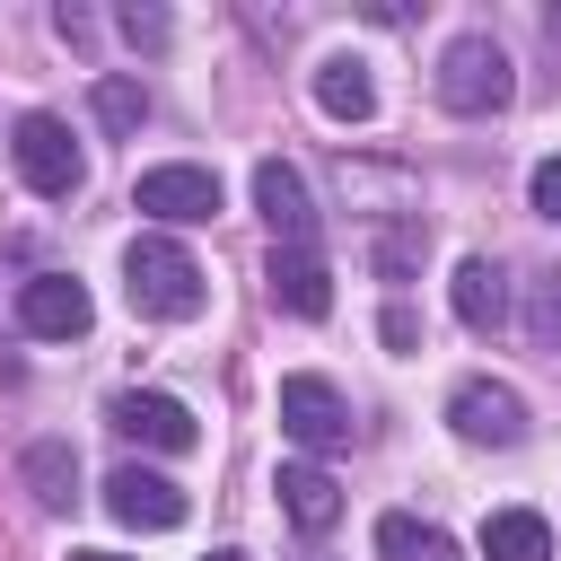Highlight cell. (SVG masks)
I'll list each match as a JSON object with an SVG mask.
<instances>
[{
  "label": "cell",
  "instance_id": "obj_4",
  "mask_svg": "<svg viewBox=\"0 0 561 561\" xmlns=\"http://www.w3.org/2000/svg\"><path fill=\"white\" fill-rule=\"evenodd\" d=\"M447 421H456V438H473V447H517V438H526V403H517V386H500V377H465V386L447 394Z\"/></svg>",
  "mask_w": 561,
  "mask_h": 561
},
{
  "label": "cell",
  "instance_id": "obj_21",
  "mask_svg": "<svg viewBox=\"0 0 561 561\" xmlns=\"http://www.w3.org/2000/svg\"><path fill=\"white\" fill-rule=\"evenodd\" d=\"M526 193H535V210H543V219H552V228H561V158H543V167H535V184H526Z\"/></svg>",
  "mask_w": 561,
  "mask_h": 561
},
{
  "label": "cell",
  "instance_id": "obj_11",
  "mask_svg": "<svg viewBox=\"0 0 561 561\" xmlns=\"http://www.w3.org/2000/svg\"><path fill=\"white\" fill-rule=\"evenodd\" d=\"M254 210L272 219L280 245H307V237H316V202H307V175H298L289 158H263V167H254Z\"/></svg>",
  "mask_w": 561,
  "mask_h": 561
},
{
  "label": "cell",
  "instance_id": "obj_13",
  "mask_svg": "<svg viewBox=\"0 0 561 561\" xmlns=\"http://www.w3.org/2000/svg\"><path fill=\"white\" fill-rule=\"evenodd\" d=\"M272 491H280L289 526H307V535H324V526L342 517V482H333L324 465H307V456H298V465H280V473H272Z\"/></svg>",
  "mask_w": 561,
  "mask_h": 561
},
{
  "label": "cell",
  "instance_id": "obj_20",
  "mask_svg": "<svg viewBox=\"0 0 561 561\" xmlns=\"http://www.w3.org/2000/svg\"><path fill=\"white\" fill-rule=\"evenodd\" d=\"M421 245H430V228H421V219H403V228H377V245H368V254H377V272H386V280H403V272L421 263Z\"/></svg>",
  "mask_w": 561,
  "mask_h": 561
},
{
  "label": "cell",
  "instance_id": "obj_10",
  "mask_svg": "<svg viewBox=\"0 0 561 561\" xmlns=\"http://www.w3.org/2000/svg\"><path fill=\"white\" fill-rule=\"evenodd\" d=\"M263 280H272V307H289V316H307V324L333 316V272H324L316 245H272Z\"/></svg>",
  "mask_w": 561,
  "mask_h": 561
},
{
  "label": "cell",
  "instance_id": "obj_17",
  "mask_svg": "<svg viewBox=\"0 0 561 561\" xmlns=\"http://www.w3.org/2000/svg\"><path fill=\"white\" fill-rule=\"evenodd\" d=\"M26 491H35L44 508H70V500H79V456H70V438H35V447H26Z\"/></svg>",
  "mask_w": 561,
  "mask_h": 561
},
{
  "label": "cell",
  "instance_id": "obj_6",
  "mask_svg": "<svg viewBox=\"0 0 561 561\" xmlns=\"http://www.w3.org/2000/svg\"><path fill=\"white\" fill-rule=\"evenodd\" d=\"M105 421H114L123 438H140V447H167V456L202 447V421H193L175 394H158V386H131V394H114V403H105Z\"/></svg>",
  "mask_w": 561,
  "mask_h": 561
},
{
  "label": "cell",
  "instance_id": "obj_7",
  "mask_svg": "<svg viewBox=\"0 0 561 561\" xmlns=\"http://www.w3.org/2000/svg\"><path fill=\"white\" fill-rule=\"evenodd\" d=\"M280 430H289L307 456H324V447L351 438V403L333 394V377H280Z\"/></svg>",
  "mask_w": 561,
  "mask_h": 561
},
{
  "label": "cell",
  "instance_id": "obj_1",
  "mask_svg": "<svg viewBox=\"0 0 561 561\" xmlns=\"http://www.w3.org/2000/svg\"><path fill=\"white\" fill-rule=\"evenodd\" d=\"M123 289H131V307L158 316V324H184V316H202V298H210L202 263H193L175 237H131V245H123Z\"/></svg>",
  "mask_w": 561,
  "mask_h": 561
},
{
  "label": "cell",
  "instance_id": "obj_14",
  "mask_svg": "<svg viewBox=\"0 0 561 561\" xmlns=\"http://www.w3.org/2000/svg\"><path fill=\"white\" fill-rule=\"evenodd\" d=\"M316 105H324L333 123H368V114H377L368 61H359V53H324V61H316Z\"/></svg>",
  "mask_w": 561,
  "mask_h": 561
},
{
  "label": "cell",
  "instance_id": "obj_25",
  "mask_svg": "<svg viewBox=\"0 0 561 561\" xmlns=\"http://www.w3.org/2000/svg\"><path fill=\"white\" fill-rule=\"evenodd\" d=\"M210 561H245V552H237V543H219V552H210Z\"/></svg>",
  "mask_w": 561,
  "mask_h": 561
},
{
  "label": "cell",
  "instance_id": "obj_16",
  "mask_svg": "<svg viewBox=\"0 0 561 561\" xmlns=\"http://www.w3.org/2000/svg\"><path fill=\"white\" fill-rule=\"evenodd\" d=\"M377 561H465L447 526H421V517H377Z\"/></svg>",
  "mask_w": 561,
  "mask_h": 561
},
{
  "label": "cell",
  "instance_id": "obj_19",
  "mask_svg": "<svg viewBox=\"0 0 561 561\" xmlns=\"http://www.w3.org/2000/svg\"><path fill=\"white\" fill-rule=\"evenodd\" d=\"M526 342H535V351H561V272H543V280L526 289Z\"/></svg>",
  "mask_w": 561,
  "mask_h": 561
},
{
  "label": "cell",
  "instance_id": "obj_24",
  "mask_svg": "<svg viewBox=\"0 0 561 561\" xmlns=\"http://www.w3.org/2000/svg\"><path fill=\"white\" fill-rule=\"evenodd\" d=\"M70 561H123V552H96V543H88V552H70Z\"/></svg>",
  "mask_w": 561,
  "mask_h": 561
},
{
  "label": "cell",
  "instance_id": "obj_18",
  "mask_svg": "<svg viewBox=\"0 0 561 561\" xmlns=\"http://www.w3.org/2000/svg\"><path fill=\"white\" fill-rule=\"evenodd\" d=\"M96 123H105V131H140V123H149L140 79H96Z\"/></svg>",
  "mask_w": 561,
  "mask_h": 561
},
{
  "label": "cell",
  "instance_id": "obj_9",
  "mask_svg": "<svg viewBox=\"0 0 561 561\" xmlns=\"http://www.w3.org/2000/svg\"><path fill=\"white\" fill-rule=\"evenodd\" d=\"M18 324L44 333V342H70V333L96 324V307H88V289H79L70 272H35V280L18 289Z\"/></svg>",
  "mask_w": 561,
  "mask_h": 561
},
{
  "label": "cell",
  "instance_id": "obj_12",
  "mask_svg": "<svg viewBox=\"0 0 561 561\" xmlns=\"http://www.w3.org/2000/svg\"><path fill=\"white\" fill-rule=\"evenodd\" d=\"M447 307H456L465 333H500V316H508V280H500V263H491V254H465L456 280H447Z\"/></svg>",
  "mask_w": 561,
  "mask_h": 561
},
{
  "label": "cell",
  "instance_id": "obj_5",
  "mask_svg": "<svg viewBox=\"0 0 561 561\" xmlns=\"http://www.w3.org/2000/svg\"><path fill=\"white\" fill-rule=\"evenodd\" d=\"M131 210H149V219H167V228H202V219L219 210V175H210V167H149V175L131 184Z\"/></svg>",
  "mask_w": 561,
  "mask_h": 561
},
{
  "label": "cell",
  "instance_id": "obj_23",
  "mask_svg": "<svg viewBox=\"0 0 561 561\" xmlns=\"http://www.w3.org/2000/svg\"><path fill=\"white\" fill-rule=\"evenodd\" d=\"M377 333H386V351H412V342H421V324H412V307H386V324H377Z\"/></svg>",
  "mask_w": 561,
  "mask_h": 561
},
{
  "label": "cell",
  "instance_id": "obj_8",
  "mask_svg": "<svg viewBox=\"0 0 561 561\" xmlns=\"http://www.w3.org/2000/svg\"><path fill=\"white\" fill-rule=\"evenodd\" d=\"M105 508L123 517V526H140V535H167V526H184V491L167 482V473H149V465H114L105 473Z\"/></svg>",
  "mask_w": 561,
  "mask_h": 561
},
{
  "label": "cell",
  "instance_id": "obj_3",
  "mask_svg": "<svg viewBox=\"0 0 561 561\" xmlns=\"http://www.w3.org/2000/svg\"><path fill=\"white\" fill-rule=\"evenodd\" d=\"M9 158H18V175L44 193V202H70L79 193V140H70V123L61 114H18V131H9Z\"/></svg>",
  "mask_w": 561,
  "mask_h": 561
},
{
  "label": "cell",
  "instance_id": "obj_15",
  "mask_svg": "<svg viewBox=\"0 0 561 561\" xmlns=\"http://www.w3.org/2000/svg\"><path fill=\"white\" fill-rule=\"evenodd\" d=\"M482 561H552V526L535 508H491L482 517Z\"/></svg>",
  "mask_w": 561,
  "mask_h": 561
},
{
  "label": "cell",
  "instance_id": "obj_2",
  "mask_svg": "<svg viewBox=\"0 0 561 561\" xmlns=\"http://www.w3.org/2000/svg\"><path fill=\"white\" fill-rule=\"evenodd\" d=\"M508 96H517V70H508V53L491 35H456L438 53V105L447 114H500Z\"/></svg>",
  "mask_w": 561,
  "mask_h": 561
},
{
  "label": "cell",
  "instance_id": "obj_22",
  "mask_svg": "<svg viewBox=\"0 0 561 561\" xmlns=\"http://www.w3.org/2000/svg\"><path fill=\"white\" fill-rule=\"evenodd\" d=\"M123 35L158 53V44H167V9H123Z\"/></svg>",
  "mask_w": 561,
  "mask_h": 561
}]
</instances>
